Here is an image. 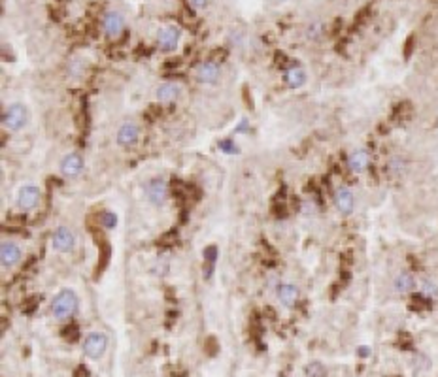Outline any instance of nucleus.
<instances>
[{
	"mask_svg": "<svg viewBox=\"0 0 438 377\" xmlns=\"http://www.w3.org/2000/svg\"><path fill=\"white\" fill-rule=\"evenodd\" d=\"M77 310V296L72 289H63L55 294V298L51 302V313L55 315V319L65 320L70 319Z\"/></svg>",
	"mask_w": 438,
	"mask_h": 377,
	"instance_id": "f257e3e1",
	"label": "nucleus"
},
{
	"mask_svg": "<svg viewBox=\"0 0 438 377\" xmlns=\"http://www.w3.org/2000/svg\"><path fill=\"white\" fill-rule=\"evenodd\" d=\"M27 117H29L27 108L19 102H13L2 113V125H4V128H8V130L17 132L27 125Z\"/></svg>",
	"mask_w": 438,
	"mask_h": 377,
	"instance_id": "f03ea898",
	"label": "nucleus"
},
{
	"mask_svg": "<svg viewBox=\"0 0 438 377\" xmlns=\"http://www.w3.org/2000/svg\"><path fill=\"white\" fill-rule=\"evenodd\" d=\"M106 347H108V338L102 332H91L85 336L83 351L89 358H100L104 355Z\"/></svg>",
	"mask_w": 438,
	"mask_h": 377,
	"instance_id": "7ed1b4c3",
	"label": "nucleus"
},
{
	"mask_svg": "<svg viewBox=\"0 0 438 377\" xmlns=\"http://www.w3.org/2000/svg\"><path fill=\"white\" fill-rule=\"evenodd\" d=\"M146 196L149 198L151 204L161 206L162 202L166 200V196H168V185H166V181L161 178L149 179L147 185H146Z\"/></svg>",
	"mask_w": 438,
	"mask_h": 377,
	"instance_id": "20e7f679",
	"label": "nucleus"
},
{
	"mask_svg": "<svg viewBox=\"0 0 438 377\" xmlns=\"http://www.w3.org/2000/svg\"><path fill=\"white\" fill-rule=\"evenodd\" d=\"M40 202V188L36 185H25L17 192V206L21 211H32Z\"/></svg>",
	"mask_w": 438,
	"mask_h": 377,
	"instance_id": "39448f33",
	"label": "nucleus"
},
{
	"mask_svg": "<svg viewBox=\"0 0 438 377\" xmlns=\"http://www.w3.org/2000/svg\"><path fill=\"white\" fill-rule=\"evenodd\" d=\"M74 234H72V230L67 228V226H61L57 228L53 236H51V244H53V249L59 251V253H68V251H72V247H74Z\"/></svg>",
	"mask_w": 438,
	"mask_h": 377,
	"instance_id": "423d86ee",
	"label": "nucleus"
},
{
	"mask_svg": "<svg viewBox=\"0 0 438 377\" xmlns=\"http://www.w3.org/2000/svg\"><path fill=\"white\" fill-rule=\"evenodd\" d=\"M334 204L342 215H350L355 207V196L348 187H340L334 192Z\"/></svg>",
	"mask_w": 438,
	"mask_h": 377,
	"instance_id": "0eeeda50",
	"label": "nucleus"
},
{
	"mask_svg": "<svg viewBox=\"0 0 438 377\" xmlns=\"http://www.w3.org/2000/svg\"><path fill=\"white\" fill-rule=\"evenodd\" d=\"M81 170H83V159L77 153H68L67 157L61 160V172L67 178H76L81 174Z\"/></svg>",
	"mask_w": 438,
	"mask_h": 377,
	"instance_id": "6e6552de",
	"label": "nucleus"
},
{
	"mask_svg": "<svg viewBox=\"0 0 438 377\" xmlns=\"http://www.w3.org/2000/svg\"><path fill=\"white\" fill-rule=\"evenodd\" d=\"M102 27H104L108 36H112V38L119 36L125 28L123 15L117 13V11H108V13L104 15V19H102Z\"/></svg>",
	"mask_w": 438,
	"mask_h": 377,
	"instance_id": "1a4fd4ad",
	"label": "nucleus"
},
{
	"mask_svg": "<svg viewBox=\"0 0 438 377\" xmlns=\"http://www.w3.org/2000/svg\"><path fill=\"white\" fill-rule=\"evenodd\" d=\"M0 258L4 268H11L21 260V249L11 242H2L0 245Z\"/></svg>",
	"mask_w": 438,
	"mask_h": 377,
	"instance_id": "9d476101",
	"label": "nucleus"
},
{
	"mask_svg": "<svg viewBox=\"0 0 438 377\" xmlns=\"http://www.w3.org/2000/svg\"><path fill=\"white\" fill-rule=\"evenodd\" d=\"M138 136H140L138 126L133 125V123H125V125L119 126V130H117V143L123 145V147H131V145L136 143Z\"/></svg>",
	"mask_w": 438,
	"mask_h": 377,
	"instance_id": "9b49d317",
	"label": "nucleus"
},
{
	"mask_svg": "<svg viewBox=\"0 0 438 377\" xmlns=\"http://www.w3.org/2000/svg\"><path fill=\"white\" fill-rule=\"evenodd\" d=\"M178 42H180V28L178 27H166L159 32V46L162 51L176 49Z\"/></svg>",
	"mask_w": 438,
	"mask_h": 377,
	"instance_id": "f8f14e48",
	"label": "nucleus"
},
{
	"mask_svg": "<svg viewBox=\"0 0 438 377\" xmlns=\"http://www.w3.org/2000/svg\"><path fill=\"white\" fill-rule=\"evenodd\" d=\"M278 300L282 302L286 308H293V304L298 300V289L293 283H280L278 285Z\"/></svg>",
	"mask_w": 438,
	"mask_h": 377,
	"instance_id": "ddd939ff",
	"label": "nucleus"
},
{
	"mask_svg": "<svg viewBox=\"0 0 438 377\" xmlns=\"http://www.w3.org/2000/svg\"><path fill=\"white\" fill-rule=\"evenodd\" d=\"M218 77H219V66L218 63H214V61L202 63V64L197 68V79H199L200 83H214Z\"/></svg>",
	"mask_w": 438,
	"mask_h": 377,
	"instance_id": "4468645a",
	"label": "nucleus"
},
{
	"mask_svg": "<svg viewBox=\"0 0 438 377\" xmlns=\"http://www.w3.org/2000/svg\"><path fill=\"white\" fill-rule=\"evenodd\" d=\"M368 162H370V157H368V153H366L365 149L353 151L352 155H350V159H348V164H350V168H352L353 172H363V170H366Z\"/></svg>",
	"mask_w": 438,
	"mask_h": 377,
	"instance_id": "2eb2a0df",
	"label": "nucleus"
},
{
	"mask_svg": "<svg viewBox=\"0 0 438 377\" xmlns=\"http://www.w3.org/2000/svg\"><path fill=\"white\" fill-rule=\"evenodd\" d=\"M393 287H395V291L400 292V294H404V292H410L416 289V279H414V275L410 272H400L397 277H395V281H393Z\"/></svg>",
	"mask_w": 438,
	"mask_h": 377,
	"instance_id": "dca6fc26",
	"label": "nucleus"
},
{
	"mask_svg": "<svg viewBox=\"0 0 438 377\" xmlns=\"http://www.w3.org/2000/svg\"><path fill=\"white\" fill-rule=\"evenodd\" d=\"M180 85L176 83H162L157 87V98H159V102H164L168 104L172 100H176L178 98V94H180Z\"/></svg>",
	"mask_w": 438,
	"mask_h": 377,
	"instance_id": "f3484780",
	"label": "nucleus"
},
{
	"mask_svg": "<svg viewBox=\"0 0 438 377\" xmlns=\"http://www.w3.org/2000/svg\"><path fill=\"white\" fill-rule=\"evenodd\" d=\"M286 83L289 85L291 89L302 87V85L306 83V72L300 66H291L286 72Z\"/></svg>",
	"mask_w": 438,
	"mask_h": 377,
	"instance_id": "a211bd4d",
	"label": "nucleus"
},
{
	"mask_svg": "<svg viewBox=\"0 0 438 377\" xmlns=\"http://www.w3.org/2000/svg\"><path fill=\"white\" fill-rule=\"evenodd\" d=\"M218 247L216 245H208L206 249H204V279H210L212 277V273L216 270V260H218Z\"/></svg>",
	"mask_w": 438,
	"mask_h": 377,
	"instance_id": "6ab92c4d",
	"label": "nucleus"
},
{
	"mask_svg": "<svg viewBox=\"0 0 438 377\" xmlns=\"http://www.w3.org/2000/svg\"><path fill=\"white\" fill-rule=\"evenodd\" d=\"M110 256H112V249H110V244L108 242H102V244L98 245V268H96V275L104 270L106 266H108V260H110Z\"/></svg>",
	"mask_w": 438,
	"mask_h": 377,
	"instance_id": "aec40b11",
	"label": "nucleus"
},
{
	"mask_svg": "<svg viewBox=\"0 0 438 377\" xmlns=\"http://www.w3.org/2000/svg\"><path fill=\"white\" fill-rule=\"evenodd\" d=\"M421 296H425L427 300H433V298H437L438 296V283L435 279H423L421 283V292H419Z\"/></svg>",
	"mask_w": 438,
	"mask_h": 377,
	"instance_id": "412c9836",
	"label": "nucleus"
},
{
	"mask_svg": "<svg viewBox=\"0 0 438 377\" xmlns=\"http://www.w3.org/2000/svg\"><path fill=\"white\" fill-rule=\"evenodd\" d=\"M323 34V23L317 19V21H312L308 28H306V38L308 40H317V38H321Z\"/></svg>",
	"mask_w": 438,
	"mask_h": 377,
	"instance_id": "4be33fe9",
	"label": "nucleus"
},
{
	"mask_svg": "<svg viewBox=\"0 0 438 377\" xmlns=\"http://www.w3.org/2000/svg\"><path fill=\"white\" fill-rule=\"evenodd\" d=\"M306 377H327V370L321 362H310L306 366Z\"/></svg>",
	"mask_w": 438,
	"mask_h": 377,
	"instance_id": "5701e85b",
	"label": "nucleus"
},
{
	"mask_svg": "<svg viewBox=\"0 0 438 377\" xmlns=\"http://www.w3.org/2000/svg\"><path fill=\"white\" fill-rule=\"evenodd\" d=\"M63 338L67 339V341H76L77 336H79V328H77V324H68L63 328Z\"/></svg>",
	"mask_w": 438,
	"mask_h": 377,
	"instance_id": "b1692460",
	"label": "nucleus"
},
{
	"mask_svg": "<svg viewBox=\"0 0 438 377\" xmlns=\"http://www.w3.org/2000/svg\"><path fill=\"white\" fill-rule=\"evenodd\" d=\"M153 272L157 273V275H164V273L168 272V256H159L155 266H153Z\"/></svg>",
	"mask_w": 438,
	"mask_h": 377,
	"instance_id": "393cba45",
	"label": "nucleus"
},
{
	"mask_svg": "<svg viewBox=\"0 0 438 377\" xmlns=\"http://www.w3.org/2000/svg\"><path fill=\"white\" fill-rule=\"evenodd\" d=\"M100 223H102L104 228H115V225H117V217H115V213H112V211H106V213L100 215Z\"/></svg>",
	"mask_w": 438,
	"mask_h": 377,
	"instance_id": "a878e982",
	"label": "nucleus"
},
{
	"mask_svg": "<svg viewBox=\"0 0 438 377\" xmlns=\"http://www.w3.org/2000/svg\"><path fill=\"white\" fill-rule=\"evenodd\" d=\"M219 149L223 151V153H236L238 151V147L232 143V140H221L219 141Z\"/></svg>",
	"mask_w": 438,
	"mask_h": 377,
	"instance_id": "bb28decb",
	"label": "nucleus"
},
{
	"mask_svg": "<svg viewBox=\"0 0 438 377\" xmlns=\"http://www.w3.org/2000/svg\"><path fill=\"white\" fill-rule=\"evenodd\" d=\"M40 300H42L40 296H30L29 300L25 302L27 306H23V311H25V313H32V311L36 310V306L40 304Z\"/></svg>",
	"mask_w": 438,
	"mask_h": 377,
	"instance_id": "cd10ccee",
	"label": "nucleus"
},
{
	"mask_svg": "<svg viewBox=\"0 0 438 377\" xmlns=\"http://www.w3.org/2000/svg\"><path fill=\"white\" fill-rule=\"evenodd\" d=\"M204 349L208 351L210 357H214V355L218 353V341H216V338H212V336H210V338L206 339V345H204Z\"/></svg>",
	"mask_w": 438,
	"mask_h": 377,
	"instance_id": "c85d7f7f",
	"label": "nucleus"
},
{
	"mask_svg": "<svg viewBox=\"0 0 438 377\" xmlns=\"http://www.w3.org/2000/svg\"><path fill=\"white\" fill-rule=\"evenodd\" d=\"M91 374H89V370H87V366H77L76 368V372H74V377H89Z\"/></svg>",
	"mask_w": 438,
	"mask_h": 377,
	"instance_id": "c756f323",
	"label": "nucleus"
},
{
	"mask_svg": "<svg viewBox=\"0 0 438 377\" xmlns=\"http://www.w3.org/2000/svg\"><path fill=\"white\" fill-rule=\"evenodd\" d=\"M389 166H391V170H393V172H402V168H404V164H402V160H400V159H393Z\"/></svg>",
	"mask_w": 438,
	"mask_h": 377,
	"instance_id": "7c9ffc66",
	"label": "nucleus"
},
{
	"mask_svg": "<svg viewBox=\"0 0 438 377\" xmlns=\"http://www.w3.org/2000/svg\"><path fill=\"white\" fill-rule=\"evenodd\" d=\"M412 47H414V36H410L408 42L404 44V57H406V59L412 55Z\"/></svg>",
	"mask_w": 438,
	"mask_h": 377,
	"instance_id": "2f4dec72",
	"label": "nucleus"
},
{
	"mask_svg": "<svg viewBox=\"0 0 438 377\" xmlns=\"http://www.w3.org/2000/svg\"><path fill=\"white\" fill-rule=\"evenodd\" d=\"M246 132H249V123L246 119H242V123L236 126V134H246Z\"/></svg>",
	"mask_w": 438,
	"mask_h": 377,
	"instance_id": "473e14b6",
	"label": "nucleus"
},
{
	"mask_svg": "<svg viewBox=\"0 0 438 377\" xmlns=\"http://www.w3.org/2000/svg\"><path fill=\"white\" fill-rule=\"evenodd\" d=\"M368 355H370V349L368 347H359V357H368Z\"/></svg>",
	"mask_w": 438,
	"mask_h": 377,
	"instance_id": "72a5a7b5",
	"label": "nucleus"
},
{
	"mask_svg": "<svg viewBox=\"0 0 438 377\" xmlns=\"http://www.w3.org/2000/svg\"><path fill=\"white\" fill-rule=\"evenodd\" d=\"M193 4H195L197 8H204V6L208 4V0H193Z\"/></svg>",
	"mask_w": 438,
	"mask_h": 377,
	"instance_id": "f704fd0d",
	"label": "nucleus"
}]
</instances>
